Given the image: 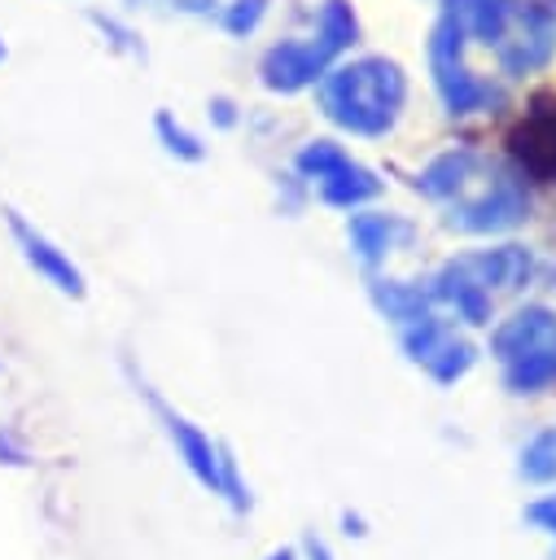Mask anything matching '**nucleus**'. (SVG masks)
I'll return each mask as SVG.
<instances>
[{
    "mask_svg": "<svg viewBox=\"0 0 556 560\" xmlns=\"http://www.w3.org/2000/svg\"><path fill=\"white\" fill-rule=\"evenodd\" d=\"M407 101V79L385 57H359L350 66L324 70L320 79V109L337 127L355 136H385Z\"/></svg>",
    "mask_w": 556,
    "mask_h": 560,
    "instance_id": "nucleus-1",
    "label": "nucleus"
},
{
    "mask_svg": "<svg viewBox=\"0 0 556 560\" xmlns=\"http://www.w3.org/2000/svg\"><path fill=\"white\" fill-rule=\"evenodd\" d=\"M530 271H534V258H530L525 245L473 249V254H455L429 280V293H433V302L451 306L464 324H486L495 298L521 289L530 280Z\"/></svg>",
    "mask_w": 556,
    "mask_h": 560,
    "instance_id": "nucleus-2",
    "label": "nucleus"
},
{
    "mask_svg": "<svg viewBox=\"0 0 556 560\" xmlns=\"http://www.w3.org/2000/svg\"><path fill=\"white\" fill-rule=\"evenodd\" d=\"M490 354L499 359L503 381L517 394H538L556 385V311L521 306L490 332Z\"/></svg>",
    "mask_w": 556,
    "mask_h": 560,
    "instance_id": "nucleus-3",
    "label": "nucleus"
},
{
    "mask_svg": "<svg viewBox=\"0 0 556 560\" xmlns=\"http://www.w3.org/2000/svg\"><path fill=\"white\" fill-rule=\"evenodd\" d=\"M429 70H433V88H438L447 114H477L499 101V92L464 66V31L455 26L451 13H442L429 35Z\"/></svg>",
    "mask_w": 556,
    "mask_h": 560,
    "instance_id": "nucleus-4",
    "label": "nucleus"
},
{
    "mask_svg": "<svg viewBox=\"0 0 556 560\" xmlns=\"http://www.w3.org/2000/svg\"><path fill=\"white\" fill-rule=\"evenodd\" d=\"M486 48H495L503 74H534L556 52V22H552V13L543 4L503 0L499 31H495V39Z\"/></svg>",
    "mask_w": 556,
    "mask_h": 560,
    "instance_id": "nucleus-5",
    "label": "nucleus"
},
{
    "mask_svg": "<svg viewBox=\"0 0 556 560\" xmlns=\"http://www.w3.org/2000/svg\"><path fill=\"white\" fill-rule=\"evenodd\" d=\"M530 210V197L521 188L517 175L508 171H495L482 179V188L473 192L468 184L447 201V228L455 232H503V228H517Z\"/></svg>",
    "mask_w": 556,
    "mask_h": 560,
    "instance_id": "nucleus-6",
    "label": "nucleus"
},
{
    "mask_svg": "<svg viewBox=\"0 0 556 560\" xmlns=\"http://www.w3.org/2000/svg\"><path fill=\"white\" fill-rule=\"evenodd\" d=\"M298 171L320 188V197H324L328 206H341V210H350V206H359V201H368V197L381 192V179H377L368 166H359L346 149H337L333 140H311V144H302Z\"/></svg>",
    "mask_w": 556,
    "mask_h": 560,
    "instance_id": "nucleus-7",
    "label": "nucleus"
},
{
    "mask_svg": "<svg viewBox=\"0 0 556 560\" xmlns=\"http://www.w3.org/2000/svg\"><path fill=\"white\" fill-rule=\"evenodd\" d=\"M398 341H403L407 359L416 368H425L438 385H451V381H460L473 368V346L464 337H455V328H447L433 311L412 319V324H403Z\"/></svg>",
    "mask_w": 556,
    "mask_h": 560,
    "instance_id": "nucleus-8",
    "label": "nucleus"
},
{
    "mask_svg": "<svg viewBox=\"0 0 556 560\" xmlns=\"http://www.w3.org/2000/svg\"><path fill=\"white\" fill-rule=\"evenodd\" d=\"M144 398H149V407L158 411V420H162V429H166V438L175 442V451H179V459L188 464V472L206 486V490H215V494H223V459H228V446H215L197 424H188L179 411H171L153 389H144Z\"/></svg>",
    "mask_w": 556,
    "mask_h": 560,
    "instance_id": "nucleus-9",
    "label": "nucleus"
},
{
    "mask_svg": "<svg viewBox=\"0 0 556 560\" xmlns=\"http://www.w3.org/2000/svg\"><path fill=\"white\" fill-rule=\"evenodd\" d=\"M328 61H333V52H328L315 35H311V39H280L276 48L263 52L258 74H263V88L289 96V92H302V88H311L315 79H324Z\"/></svg>",
    "mask_w": 556,
    "mask_h": 560,
    "instance_id": "nucleus-10",
    "label": "nucleus"
},
{
    "mask_svg": "<svg viewBox=\"0 0 556 560\" xmlns=\"http://www.w3.org/2000/svg\"><path fill=\"white\" fill-rule=\"evenodd\" d=\"M9 228H13V236H18V245H22V254H26V262L44 276V280H53L61 293H70V298H79L83 293V276H79V267L53 245V241H44L31 223H22L18 214H9Z\"/></svg>",
    "mask_w": 556,
    "mask_h": 560,
    "instance_id": "nucleus-11",
    "label": "nucleus"
},
{
    "mask_svg": "<svg viewBox=\"0 0 556 560\" xmlns=\"http://www.w3.org/2000/svg\"><path fill=\"white\" fill-rule=\"evenodd\" d=\"M350 249L363 258V262H381L394 245H403L407 236H412V223H403L398 214H377V210H368V214H350Z\"/></svg>",
    "mask_w": 556,
    "mask_h": 560,
    "instance_id": "nucleus-12",
    "label": "nucleus"
},
{
    "mask_svg": "<svg viewBox=\"0 0 556 560\" xmlns=\"http://www.w3.org/2000/svg\"><path fill=\"white\" fill-rule=\"evenodd\" d=\"M477 171V153L473 149H447V153H438L420 175H416V188L425 192V197H433V201H451L460 188H464V179Z\"/></svg>",
    "mask_w": 556,
    "mask_h": 560,
    "instance_id": "nucleus-13",
    "label": "nucleus"
},
{
    "mask_svg": "<svg viewBox=\"0 0 556 560\" xmlns=\"http://www.w3.org/2000/svg\"><path fill=\"white\" fill-rule=\"evenodd\" d=\"M372 302H377V311H381L385 319H394V324L403 328V324L429 315L433 293L420 289V284H412V280H372Z\"/></svg>",
    "mask_w": 556,
    "mask_h": 560,
    "instance_id": "nucleus-14",
    "label": "nucleus"
},
{
    "mask_svg": "<svg viewBox=\"0 0 556 560\" xmlns=\"http://www.w3.org/2000/svg\"><path fill=\"white\" fill-rule=\"evenodd\" d=\"M355 35H359L355 9H350L346 0H324V9H320V26H315V39L337 57V52H346V48L355 44Z\"/></svg>",
    "mask_w": 556,
    "mask_h": 560,
    "instance_id": "nucleus-15",
    "label": "nucleus"
},
{
    "mask_svg": "<svg viewBox=\"0 0 556 560\" xmlns=\"http://www.w3.org/2000/svg\"><path fill=\"white\" fill-rule=\"evenodd\" d=\"M521 477L525 481H556V429H543L521 451Z\"/></svg>",
    "mask_w": 556,
    "mask_h": 560,
    "instance_id": "nucleus-16",
    "label": "nucleus"
},
{
    "mask_svg": "<svg viewBox=\"0 0 556 560\" xmlns=\"http://www.w3.org/2000/svg\"><path fill=\"white\" fill-rule=\"evenodd\" d=\"M153 127H158V140L166 144V153H175V158H184V162H197V158L206 153V149H201V140H197L193 131H184L166 109L153 118Z\"/></svg>",
    "mask_w": 556,
    "mask_h": 560,
    "instance_id": "nucleus-17",
    "label": "nucleus"
},
{
    "mask_svg": "<svg viewBox=\"0 0 556 560\" xmlns=\"http://www.w3.org/2000/svg\"><path fill=\"white\" fill-rule=\"evenodd\" d=\"M263 13H267V0H232V4H223L219 22L228 35H250L263 22Z\"/></svg>",
    "mask_w": 556,
    "mask_h": 560,
    "instance_id": "nucleus-18",
    "label": "nucleus"
},
{
    "mask_svg": "<svg viewBox=\"0 0 556 560\" xmlns=\"http://www.w3.org/2000/svg\"><path fill=\"white\" fill-rule=\"evenodd\" d=\"M525 521L534 525V529H543L552 542H556V494H547V499H534V503H525Z\"/></svg>",
    "mask_w": 556,
    "mask_h": 560,
    "instance_id": "nucleus-19",
    "label": "nucleus"
},
{
    "mask_svg": "<svg viewBox=\"0 0 556 560\" xmlns=\"http://www.w3.org/2000/svg\"><path fill=\"white\" fill-rule=\"evenodd\" d=\"M210 109H215V122H219V127H232V118H236V114H232V101L215 96V101H210Z\"/></svg>",
    "mask_w": 556,
    "mask_h": 560,
    "instance_id": "nucleus-20",
    "label": "nucleus"
},
{
    "mask_svg": "<svg viewBox=\"0 0 556 560\" xmlns=\"http://www.w3.org/2000/svg\"><path fill=\"white\" fill-rule=\"evenodd\" d=\"M175 9H184V13H201V9H210L215 0H171Z\"/></svg>",
    "mask_w": 556,
    "mask_h": 560,
    "instance_id": "nucleus-21",
    "label": "nucleus"
},
{
    "mask_svg": "<svg viewBox=\"0 0 556 560\" xmlns=\"http://www.w3.org/2000/svg\"><path fill=\"white\" fill-rule=\"evenodd\" d=\"M306 556H311V560H333V556H328V547H324V542H315V538H306Z\"/></svg>",
    "mask_w": 556,
    "mask_h": 560,
    "instance_id": "nucleus-22",
    "label": "nucleus"
},
{
    "mask_svg": "<svg viewBox=\"0 0 556 560\" xmlns=\"http://www.w3.org/2000/svg\"><path fill=\"white\" fill-rule=\"evenodd\" d=\"M267 560H293V551H271Z\"/></svg>",
    "mask_w": 556,
    "mask_h": 560,
    "instance_id": "nucleus-23",
    "label": "nucleus"
},
{
    "mask_svg": "<svg viewBox=\"0 0 556 560\" xmlns=\"http://www.w3.org/2000/svg\"><path fill=\"white\" fill-rule=\"evenodd\" d=\"M0 57H4V44H0Z\"/></svg>",
    "mask_w": 556,
    "mask_h": 560,
    "instance_id": "nucleus-24",
    "label": "nucleus"
}]
</instances>
